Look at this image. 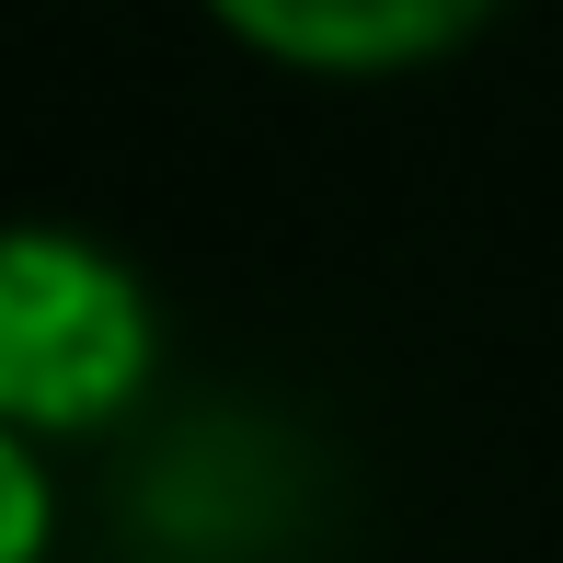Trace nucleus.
<instances>
[{"mask_svg":"<svg viewBox=\"0 0 563 563\" xmlns=\"http://www.w3.org/2000/svg\"><path fill=\"white\" fill-rule=\"evenodd\" d=\"M150 288L81 230H0V426L92 438L150 391Z\"/></svg>","mask_w":563,"mask_h":563,"instance_id":"1","label":"nucleus"},{"mask_svg":"<svg viewBox=\"0 0 563 563\" xmlns=\"http://www.w3.org/2000/svg\"><path fill=\"white\" fill-rule=\"evenodd\" d=\"M208 12L276 69L379 81V69H426V58H449V46H472L506 0H208Z\"/></svg>","mask_w":563,"mask_h":563,"instance_id":"2","label":"nucleus"},{"mask_svg":"<svg viewBox=\"0 0 563 563\" xmlns=\"http://www.w3.org/2000/svg\"><path fill=\"white\" fill-rule=\"evenodd\" d=\"M46 541H58V483L23 426H0V563H46Z\"/></svg>","mask_w":563,"mask_h":563,"instance_id":"3","label":"nucleus"}]
</instances>
